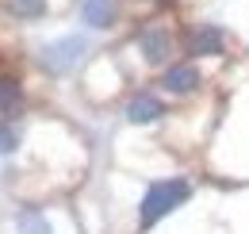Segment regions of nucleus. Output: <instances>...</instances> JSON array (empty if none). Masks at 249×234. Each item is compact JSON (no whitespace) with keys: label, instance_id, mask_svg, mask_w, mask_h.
<instances>
[{"label":"nucleus","instance_id":"1","mask_svg":"<svg viewBox=\"0 0 249 234\" xmlns=\"http://www.w3.org/2000/svg\"><path fill=\"white\" fill-rule=\"evenodd\" d=\"M188 200V184L184 180H157L146 188V196H142V227L150 231L161 215H169L173 207H180Z\"/></svg>","mask_w":249,"mask_h":234},{"label":"nucleus","instance_id":"2","mask_svg":"<svg viewBox=\"0 0 249 234\" xmlns=\"http://www.w3.org/2000/svg\"><path fill=\"white\" fill-rule=\"evenodd\" d=\"M138 46H142V58L150 61V65H165V61L173 58V31L165 27V23H150V27L138 31Z\"/></svg>","mask_w":249,"mask_h":234},{"label":"nucleus","instance_id":"3","mask_svg":"<svg viewBox=\"0 0 249 234\" xmlns=\"http://www.w3.org/2000/svg\"><path fill=\"white\" fill-rule=\"evenodd\" d=\"M81 50H85V39L69 35V39H62V42H54V46H46V50H42V65H46V69H54V73H62V69H69L73 61L81 58Z\"/></svg>","mask_w":249,"mask_h":234},{"label":"nucleus","instance_id":"4","mask_svg":"<svg viewBox=\"0 0 249 234\" xmlns=\"http://www.w3.org/2000/svg\"><path fill=\"white\" fill-rule=\"evenodd\" d=\"M119 16V0H81V20L89 27H111Z\"/></svg>","mask_w":249,"mask_h":234},{"label":"nucleus","instance_id":"5","mask_svg":"<svg viewBox=\"0 0 249 234\" xmlns=\"http://www.w3.org/2000/svg\"><path fill=\"white\" fill-rule=\"evenodd\" d=\"M157 116H165V104L150 96V92H138L134 100H130V108H126V119L130 123H154Z\"/></svg>","mask_w":249,"mask_h":234},{"label":"nucleus","instance_id":"6","mask_svg":"<svg viewBox=\"0 0 249 234\" xmlns=\"http://www.w3.org/2000/svg\"><path fill=\"white\" fill-rule=\"evenodd\" d=\"M188 50H192V54H211V58H218V54H222V31H218V27H199V31H192Z\"/></svg>","mask_w":249,"mask_h":234},{"label":"nucleus","instance_id":"7","mask_svg":"<svg viewBox=\"0 0 249 234\" xmlns=\"http://www.w3.org/2000/svg\"><path fill=\"white\" fill-rule=\"evenodd\" d=\"M165 88L169 92H192V88H199V69L196 65H173L169 73H165Z\"/></svg>","mask_w":249,"mask_h":234},{"label":"nucleus","instance_id":"8","mask_svg":"<svg viewBox=\"0 0 249 234\" xmlns=\"http://www.w3.org/2000/svg\"><path fill=\"white\" fill-rule=\"evenodd\" d=\"M16 108H19V81L0 73V116H16Z\"/></svg>","mask_w":249,"mask_h":234},{"label":"nucleus","instance_id":"9","mask_svg":"<svg viewBox=\"0 0 249 234\" xmlns=\"http://www.w3.org/2000/svg\"><path fill=\"white\" fill-rule=\"evenodd\" d=\"M8 12L19 20H38L46 12V0H8Z\"/></svg>","mask_w":249,"mask_h":234},{"label":"nucleus","instance_id":"10","mask_svg":"<svg viewBox=\"0 0 249 234\" xmlns=\"http://www.w3.org/2000/svg\"><path fill=\"white\" fill-rule=\"evenodd\" d=\"M19 227H23L27 234H50V227H46V223H42L38 215H31V211H27L23 219H19Z\"/></svg>","mask_w":249,"mask_h":234},{"label":"nucleus","instance_id":"11","mask_svg":"<svg viewBox=\"0 0 249 234\" xmlns=\"http://www.w3.org/2000/svg\"><path fill=\"white\" fill-rule=\"evenodd\" d=\"M12 146H16V135H12L8 127H0V154H8Z\"/></svg>","mask_w":249,"mask_h":234}]
</instances>
